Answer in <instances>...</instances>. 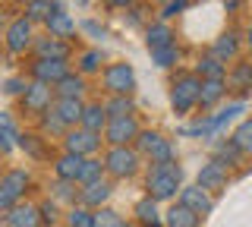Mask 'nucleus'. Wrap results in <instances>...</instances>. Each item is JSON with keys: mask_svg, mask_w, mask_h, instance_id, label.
I'll return each mask as SVG.
<instances>
[{"mask_svg": "<svg viewBox=\"0 0 252 227\" xmlns=\"http://www.w3.org/2000/svg\"><path fill=\"white\" fill-rule=\"evenodd\" d=\"M132 215H136L139 224H161V211H158V199L155 195H145V199L136 202V208H132Z\"/></svg>", "mask_w": 252, "mask_h": 227, "instance_id": "24", "label": "nucleus"}, {"mask_svg": "<svg viewBox=\"0 0 252 227\" xmlns=\"http://www.w3.org/2000/svg\"><path fill=\"white\" fill-rule=\"evenodd\" d=\"M195 73H199L202 79L224 76V73H227V60H220L218 54H205V57H199V64H195Z\"/></svg>", "mask_w": 252, "mask_h": 227, "instance_id": "27", "label": "nucleus"}, {"mask_svg": "<svg viewBox=\"0 0 252 227\" xmlns=\"http://www.w3.org/2000/svg\"><path fill=\"white\" fill-rule=\"evenodd\" d=\"M101 69V51H85L82 57H79V73L89 76V73H98Z\"/></svg>", "mask_w": 252, "mask_h": 227, "instance_id": "38", "label": "nucleus"}, {"mask_svg": "<svg viewBox=\"0 0 252 227\" xmlns=\"http://www.w3.org/2000/svg\"><path fill=\"white\" fill-rule=\"evenodd\" d=\"M227 89H252V73H249V64H240L233 69V76H230V82H227Z\"/></svg>", "mask_w": 252, "mask_h": 227, "instance_id": "37", "label": "nucleus"}, {"mask_svg": "<svg viewBox=\"0 0 252 227\" xmlns=\"http://www.w3.org/2000/svg\"><path fill=\"white\" fill-rule=\"evenodd\" d=\"M249 73H252V64H249Z\"/></svg>", "mask_w": 252, "mask_h": 227, "instance_id": "48", "label": "nucleus"}, {"mask_svg": "<svg viewBox=\"0 0 252 227\" xmlns=\"http://www.w3.org/2000/svg\"><path fill=\"white\" fill-rule=\"evenodd\" d=\"M246 48H249V51H252V26H249V29H246Z\"/></svg>", "mask_w": 252, "mask_h": 227, "instance_id": "46", "label": "nucleus"}, {"mask_svg": "<svg viewBox=\"0 0 252 227\" xmlns=\"http://www.w3.org/2000/svg\"><path fill=\"white\" fill-rule=\"evenodd\" d=\"M104 132H94V130H85L82 123H76V127H69L63 132V148L66 152H76V155H98L101 142H104Z\"/></svg>", "mask_w": 252, "mask_h": 227, "instance_id": "4", "label": "nucleus"}, {"mask_svg": "<svg viewBox=\"0 0 252 227\" xmlns=\"http://www.w3.org/2000/svg\"><path fill=\"white\" fill-rule=\"evenodd\" d=\"M139 120L132 114H120V117H110L107 127H104V142L107 145H132L139 139Z\"/></svg>", "mask_w": 252, "mask_h": 227, "instance_id": "5", "label": "nucleus"}, {"mask_svg": "<svg viewBox=\"0 0 252 227\" xmlns=\"http://www.w3.org/2000/svg\"><path fill=\"white\" fill-rule=\"evenodd\" d=\"M51 98H54V85H47L41 79L29 82L26 92H22V104H26V111H32V114L47 111V107H51Z\"/></svg>", "mask_w": 252, "mask_h": 227, "instance_id": "11", "label": "nucleus"}, {"mask_svg": "<svg viewBox=\"0 0 252 227\" xmlns=\"http://www.w3.org/2000/svg\"><path fill=\"white\" fill-rule=\"evenodd\" d=\"M69 73V57H35L32 64V79H41L47 85H57Z\"/></svg>", "mask_w": 252, "mask_h": 227, "instance_id": "9", "label": "nucleus"}, {"mask_svg": "<svg viewBox=\"0 0 252 227\" xmlns=\"http://www.w3.org/2000/svg\"><path fill=\"white\" fill-rule=\"evenodd\" d=\"M66 224L69 227H94V208L89 205H79L66 211Z\"/></svg>", "mask_w": 252, "mask_h": 227, "instance_id": "33", "label": "nucleus"}, {"mask_svg": "<svg viewBox=\"0 0 252 227\" xmlns=\"http://www.w3.org/2000/svg\"><path fill=\"white\" fill-rule=\"evenodd\" d=\"M66 130H69V123L63 120V117L54 111V107L41 111V132H44V136H63Z\"/></svg>", "mask_w": 252, "mask_h": 227, "instance_id": "29", "label": "nucleus"}, {"mask_svg": "<svg viewBox=\"0 0 252 227\" xmlns=\"http://www.w3.org/2000/svg\"><path fill=\"white\" fill-rule=\"evenodd\" d=\"M199 89H202V76L199 73H180L170 82V104L177 114H189L192 107H199Z\"/></svg>", "mask_w": 252, "mask_h": 227, "instance_id": "2", "label": "nucleus"}, {"mask_svg": "<svg viewBox=\"0 0 252 227\" xmlns=\"http://www.w3.org/2000/svg\"><path fill=\"white\" fill-rule=\"evenodd\" d=\"M183 10H186V0H170V3H164L161 16H164V19H173L177 13H183Z\"/></svg>", "mask_w": 252, "mask_h": 227, "instance_id": "42", "label": "nucleus"}, {"mask_svg": "<svg viewBox=\"0 0 252 227\" xmlns=\"http://www.w3.org/2000/svg\"><path fill=\"white\" fill-rule=\"evenodd\" d=\"M107 3H110V6H117V10H126V6H132L136 0H107Z\"/></svg>", "mask_w": 252, "mask_h": 227, "instance_id": "45", "label": "nucleus"}, {"mask_svg": "<svg viewBox=\"0 0 252 227\" xmlns=\"http://www.w3.org/2000/svg\"><path fill=\"white\" fill-rule=\"evenodd\" d=\"M152 60L161 69H170L173 64L180 60V48H177V41H170V44H164V48H155L152 51Z\"/></svg>", "mask_w": 252, "mask_h": 227, "instance_id": "32", "label": "nucleus"}, {"mask_svg": "<svg viewBox=\"0 0 252 227\" xmlns=\"http://www.w3.org/2000/svg\"><path fill=\"white\" fill-rule=\"evenodd\" d=\"M164 224H170V227H199L202 224V215H195L189 205H173L167 215H164Z\"/></svg>", "mask_w": 252, "mask_h": 227, "instance_id": "20", "label": "nucleus"}, {"mask_svg": "<svg viewBox=\"0 0 252 227\" xmlns=\"http://www.w3.org/2000/svg\"><path fill=\"white\" fill-rule=\"evenodd\" d=\"M110 193H114L110 183L104 177H98V180H92V183H82V190H79V202L89 205V208H101L110 199Z\"/></svg>", "mask_w": 252, "mask_h": 227, "instance_id": "14", "label": "nucleus"}, {"mask_svg": "<svg viewBox=\"0 0 252 227\" xmlns=\"http://www.w3.org/2000/svg\"><path fill=\"white\" fill-rule=\"evenodd\" d=\"M211 54H218V57L227 60V64L236 60V54H240V35H236V32H224L215 44H211Z\"/></svg>", "mask_w": 252, "mask_h": 227, "instance_id": "25", "label": "nucleus"}, {"mask_svg": "<svg viewBox=\"0 0 252 227\" xmlns=\"http://www.w3.org/2000/svg\"><path fill=\"white\" fill-rule=\"evenodd\" d=\"M35 41V22L29 16H19L6 26V51L10 54H26Z\"/></svg>", "mask_w": 252, "mask_h": 227, "instance_id": "7", "label": "nucleus"}, {"mask_svg": "<svg viewBox=\"0 0 252 227\" xmlns=\"http://www.w3.org/2000/svg\"><path fill=\"white\" fill-rule=\"evenodd\" d=\"M199 183H202L208 193L224 190V186H227V164H220L218 158H211L208 164H202V170H199Z\"/></svg>", "mask_w": 252, "mask_h": 227, "instance_id": "15", "label": "nucleus"}, {"mask_svg": "<svg viewBox=\"0 0 252 227\" xmlns=\"http://www.w3.org/2000/svg\"><path fill=\"white\" fill-rule=\"evenodd\" d=\"M6 227H35V224H41V208L38 205H22V202H16V205L6 208V215L0 218Z\"/></svg>", "mask_w": 252, "mask_h": 227, "instance_id": "12", "label": "nucleus"}, {"mask_svg": "<svg viewBox=\"0 0 252 227\" xmlns=\"http://www.w3.org/2000/svg\"><path fill=\"white\" fill-rule=\"evenodd\" d=\"M104 107H107V114H110V117H120V114H132V111H136L129 95H110Z\"/></svg>", "mask_w": 252, "mask_h": 227, "instance_id": "35", "label": "nucleus"}, {"mask_svg": "<svg viewBox=\"0 0 252 227\" xmlns=\"http://www.w3.org/2000/svg\"><path fill=\"white\" fill-rule=\"evenodd\" d=\"M0 136H3V139H13V142H19V130H16V123H13L6 114H0Z\"/></svg>", "mask_w": 252, "mask_h": 227, "instance_id": "41", "label": "nucleus"}, {"mask_svg": "<svg viewBox=\"0 0 252 227\" xmlns=\"http://www.w3.org/2000/svg\"><path fill=\"white\" fill-rule=\"evenodd\" d=\"M0 148L6 152V148H10V139H3V136H0Z\"/></svg>", "mask_w": 252, "mask_h": 227, "instance_id": "47", "label": "nucleus"}, {"mask_svg": "<svg viewBox=\"0 0 252 227\" xmlns=\"http://www.w3.org/2000/svg\"><path fill=\"white\" fill-rule=\"evenodd\" d=\"M107 120H110V114H107V107H104V104H85V111H82V120H79V123H82L85 130L104 132Z\"/></svg>", "mask_w": 252, "mask_h": 227, "instance_id": "23", "label": "nucleus"}, {"mask_svg": "<svg viewBox=\"0 0 252 227\" xmlns=\"http://www.w3.org/2000/svg\"><path fill=\"white\" fill-rule=\"evenodd\" d=\"M139 161H142V152L132 145H110V152L104 155V174L107 177H117V180H126L139 170Z\"/></svg>", "mask_w": 252, "mask_h": 227, "instance_id": "3", "label": "nucleus"}, {"mask_svg": "<svg viewBox=\"0 0 252 227\" xmlns=\"http://www.w3.org/2000/svg\"><path fill=\"white\" fill-rule=\"evenodd\" d=\"M126 218H120L114 208H98L94 211V227H123Z\"/></svg>", "mask_w": 252, "mask_h": 227, "instance_id": "36", "label": "nucleus"}, {"mask_svg": "<svg viewBox=\"0 0 252 227\" xmlns=\"http://www.w3.org/2000/svg\"><path fill=\"white\" fill-rule=\"evenodd\" d=\"M170 41H173V32H170L167 22H155V26L145 29V44H148V51L164 48V44H170Z\"/></svg>", "mask_w": 252, "mask_h": 227, "instance_id": "26", "label": "nucleus"}, {"mask_svg": "<svg viewBox=\"0 0 252 227\" xmlns=\"http://www.w3.org/2000/svg\"><path fill=\"white\" fill-rule=\"evenodd\" d=\"M54 111H57L63 120L69 123V127H76L79 120H82V111H85V104H82V98H63V95H57V101H54Z\"/></svg>", "mask_w": 252, "mask_h": 227, "instance_id": "19", "label": "nucleus"}, {"mask_svg": "<svg viewBox=\"0 0 252 227\" xmlns=\"http://www.w3.org/2000/svg\"><path fill=\"white\" fill-rule=\"evenodd\" d=\"M26 190H29V170H6L3 177H0V208H10V205H16V202L26 195Z\"/></svg>", "mask_w": 252, "mask_h": 227, "instance_id": "6", "label": "nucleus"}, {"mask_svg": "<svg viewBox=\"0 0 252 227\" xmlns=\"http://www.w3.org/2000/svg\"><path fill=\"white\" fill-rule=\"evenodd\" d=\"M215 158H218L220 164H227V167H230V164H240L243 152L233 145V139H227V142H218V145H215Z\"/></svg>", "mask_w": 252, "mask_h": 227, "instance_id": "34", "label": "nucleus"}, {"mask_svg": "<svg viewBox=\"0 0 252 227\" xmlns=\"http://www.w3.org/2000/svg\"><path fill=\"white\" fill-rule=\"evenodd\" d=\"M16 145L26 148L32 158H44V148H41V139H38V136H19V142H16Z\"/></svg>", "mask_w": 252, "mask_h": 227, "instance_id": "40", "label": "nucleus"}, {"mask_svg": "<svg viewBox=\"0 0 252 227\" xmlns=\"http://www.w3.org/2000/svg\"><path fill=\"white\" fill-rule=\"evenodd\" d=\"M54 10H63L60 0H29V3H26V16L32 22H44Z\"/></svg>", "mask_w": 252, "mask_h": 227, "instance_id": "28", "label": "nucleus"}, {"mask_svg": "<svg viewBox=\"0 0 252 227\" xmlns=\"http://www.w3.org/2000/svg\"><path fill=\"white\" fill-rule=\"evenodd\" d=\"M82 92H85V76L73 73V69L54 85V95H63V98H82Z\"/></svg>", "mask_w": 252, "mask_h": 227, "instance_id": "22", "label": "nucleus"}, {"mask_svg": "<svg viewBox=\"0 0 252 227\" xmlns=\"http://www.w3.org/2000/svg\"><path fill=\"white\" fill-rule=\"evenodd\" d=\"M32 51H35V57H69L66 38L51 35V32H47L44 38H35V41H32Z\"/></svg>", "mask_w": 252, "mask_h": 227, "instance_id": "17", "label": "nucleus"}, {"mask_svg": "<svg viewBox=\"0 0 252 227\" xmlns=\"http://www.w3.org/2000/svg\"><path fill=\"white\" fill-rule=\"evenodd\" d=\"M26 79H6V95H22L26 92Z\"/></svg>", "mask_w": 252, "mask_h": 227, "instance_id": "44", "label": "nucleus"}, {"mask_svg": "<svg viewBox=\"0 0 252 227\" xmlns=\"http://www.w3.org/2000/svg\"><path fill=\"white\" fill-rule=\"evenodd\" d=\"M233 145L240 148L243 155H252V117H246V120H240V127L233 130Z\"/></svg>", "mask_w": 252, "mask_h": 227, "instance_id": "30", "label": "nucleus"}, {"mask_svg": "<svg viewBox=\"0 0 252 227\" xmlns=\"http://www.w3.org/2000/svg\"><path fill=\"white\" fill-rule=\"evenodd\" d=\"M180 202H183V205H189L195 211V215H211V208H215V199H211V193L205 190L202 183H195V186H183V190H180Z\"/></svg>", "mask_w": 252, "mask_h": 227, "instance_id": "13", "label": "nucleus"}, {"mask_svg": "<svg viewBox=\"0 0 252 227\" xmlns=\"http://www.w3.org/2000/svg\"><path fill=\"white\" fill-rule=\"evenodd\" d=\"M104 89L110 95H132V89H136V69L129 64H110L104 69Z\"/></svg>", "mask_w": 252, "mask_h": 227, "instance_id": "8", "label": "nucleus"}, {"mask_svg": "<svg viewBox=\"0 0 252 227\" xmlns=\"http://www.w3.org/2000/svg\"><path fill=\"white\" fill-rule=\"evenodd\" d=\"M227 95V79L224 76H211V79H202V89H199V107H215L220 104Z\"/></svg>", "mask_w": 252, "mask_h": 227, "instance_id": "16", "label": "nucleus"}, {"mask_svg": "<svg viewBox=\"0 0 252 227\" xmlns=\"http://www.w3.org/2000/svg\"><path fill=\"white\" fill-rule=\"evenodd\" d=\"M136 145H139V152L145 155L152 164H158V161H173V145L161 136V132H139Z\"/></svg>", "mask_w": 252, "mask_h": 227, "instance_id": "10", "label": "nucleus"}, {"mask_svg": "<svg viewBox=\"0 0 252 227\" xmlns=\"http://www.w3.org/2000/svg\"><path fill=\"white\" fill-rule=\"evenodd\" d=\"M44 26H47V32H51V35H60V38L76 35V19L69 16V13H63V10H54L51 16L44 19Z\"/></svg>", "mask_w": 252, "mask_h": 227, "instance_id": "21", "label": "nucleus"}, {"mask_svg": "<svg viewBox=\"0 0 252 227\" xmlns=\"http://www.w3.org/2000/svg\"><path fill=\"white\" fill-rule=\"evenodd\" d=\"M41 221L44 224H54V221H57V202H44V205H41Z\"/></svg>", "mask_w": 252, "mask_h": 227, "instance_id": "43", "label": "nucleus"}, {"mask_svg": "<svg viewBox=\"0 0 252 227\" xmlns=\"http://www.w3.org/2000/svg\"><path fill=\"white\" fill-rule=\"evenodd\" d=\"M98 177H104V161H98L94 155H85L82 170H79V186L92 183V180H98Z\"/></svg>", "mask_w": 252, "mask_h": 227, "instance_id": "31", "label": "nucleus"}, {"mask_svg": "<svg viewBox=\"0 0 252 227\" xmlns=\"http://www.w3.org/2000/svg\"><path fill=\"white\" fill-rule=\"evenodd\" d=\"M82 161L85 155H76V152H63L57 161H54V174L60 180H76L79 183V170H82Z\"/></svg>", "mask_w": 252, "mask_h": 227, "instance_id": "18", "label": "nucleus"}, {"mask_svg": "<svg viewBox=\"0 0 252 227\" xmlns=\"http://www.w3.org/2000/svg\"><path fill=\"white\" fill-rule=\"evenodd\" d=\"M148 195H155L158 202H167V199H177V193L183 190V170L180 164L173 161H158L152 170H148Z\"/></svg>", "mask_w": 252, "mask_h": 227, "instance_id": "1", "label": "nucleus"}, {"mask_svg": "<svg viewBox=\"0 0 252 227\" xmlns=\"http://www.w3.org/2000/svg\"><path fill=\"white\" fill-rule=\"evenodd\" d=\"M54 199H57V202H73V199H76V180H60V177H57Z\"/></svg>", "mask_w": 252, "mask_h": 227, "instance_id": "39", "label": "nucleus"}]
</instances>
